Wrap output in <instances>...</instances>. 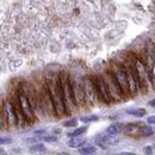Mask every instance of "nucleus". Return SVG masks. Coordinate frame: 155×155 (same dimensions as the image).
I'll return each instance as SVG.
<instances>
[{
	"label": "nucleus",
	"instance_id": "nucleus-21",
	"mask_svg": "<svg viewBox=\"0 0 155 155\" xmlns=\"http://www.w3.org/2000/svg\"><path fill=\"white\" fill-rule=\"evenodd\" d=\"M44 150H45V147L42 143H37V144H34V146L30 147L31 153H39V152H44Z\"/></svg>",
	"mask_w": 155,
	"mask_h": 155
},
{
	"label": "nucleus",
	"instance_id": "nucleus-28",
	"mask_svg": "<svg viewBox=\"0 0 155 155\" xmlns=\"http://www.w3.org/2000/svg\"><path fill=\"white\" fill-rule=\"evenodd\" d=\"M144 152L147 155H152V147H146L144 148Z\"/></svg>",
	"mask_w": 155,
	"mask_h": 155
},
{
	"label": "nucleus",
	"instance_id": "nucleus-22",
	"mask_svg": "<svg viewBox=\"0 0 155 155\" xmlns=\"http://www.w3.org/2000/svg\"><path fill=\"white\" fill-rule=\"evenodd\" d=\"M99 119V117L97 115H90V116H82L80 118V120L81 122H84V123H91V122H96Z\"/></svg>",
	"mask_w": 155,
	"mask_h": 155
},
{
	"label": "nucleus",
	"instance_id": "nucleus-5",
	"mask_svg": "<svg viewBox=\"0 0 155 155\" xmlns=\"http://www.w3.org/2000/svg\"><path fill=\"white\" fill-rule=\"evenodd\" d=\"M110 72L112 73V75L115 78L116 82L118 86L120 87L124 97L129 96V87H128V79H127V71L123 63H117L114 62L110 67Z\"/></svg>",
	"mask_w": 155,
	"mask_h": 155
},
{
	"label": "nucleus",
	"instance_id": "nucleus-17",
	"mask_svg": "<svg viewBox=\"0 0 155 155\" xmlns=\"http://www.w3.org/2000/svg\"><path fill=\"white\" fill-rule=\"evenodd\" d=\"M127 114L130 115V116L138 117V118H140V117L146 116L147 111H146L144 109H142V107H133V109H128V110H127Z\"/></svg>",
	"mask_w": 155,
	"mask_h": 155
},
{
	"label": "nucleus",
	"instance_id": "nucleus-10",
	"mask_svg": "<svg viewBox=\"0 0 155 155\" xmlns=\"http://www.w3.org/2000/svg\"><path fill=\"white\" fill-rule=\"evenodd\" d=\"M125 67V71H127V79H128V87H129V94H136L137 91H138V81H137V78H136L135 73H134V69H133V66L131 63H125L124 64Z\"/></svg>",
	"mask_w": 155,
	"mask_h": 155
},
{
	"label": "nucleus",
	"instance_id": "nucleus-7",
	"mask_svg": "<svg viewBox=\"0 0 155 155\" xmlns=\"http://www.w3.org/2000/svg\"><path fill=\"white\" fill-rule=\"evenodd\" d=\"M101 75H103V79H104L105 84H106L109 94H110V97L112 99V101H119L123 98H125L124 94H123V92H122V90H120V87L118 86V84L116 82V80H115V78L112 75V73L110 72V69L105 71Z\"/></svg>",
	"mask_w": 155,
	"mask_h": 155
},
{
	"label": "nucleus",
	"instance_id": "nucleus-32",
	"mask_svg": "<svg viewBox=\"0 0 155 155\" xmlns=\"http://www.w3.org/2000/svg\"><path fill=\"white\" fill-rule=\"evenodd\" d=\"M0 155H4V150H1V149H0Z\"/></svg>",
	"mask_w": 155,
	"mask_h": 155
},
{
	"label": "nucleus",
	"instance_id": "nucleus-27",
	"mask_svg": "<svg viewBox=\"0 0 155 155\" xmlns=\"http://www.w3.org/2000/svg\"><path fill=\"white\" fill-rule=\"evenodd\" d=\"M147 123L150 125H155V116H149L147 118Z\"/></svg>",
	"mask_w": 155,
	"mask_h": 155
},
{
	"label": "nucleus",
	"instance_id": "nucleus-9",
	"mask_svg": "<svg viewBox=\"0 0 155 155\" xmlns=\"http://www.w3.org/2000/svg\"><path fill=\"white\" fill-rule=\"evenodd\" d=\"M93 78V82H94V87H96V92H97V97L98 99H100L103 103L105 104H110L112 103V99L109 94V91H107V87H106V84L103 79V75H96Z\"/></svg>",
	"mask_w": 155,
	"mask_h": 155
},
{
	"label": "nucleus",
	"instance_id": "nucleus-18",
	"mask_svg": "<svg viewBox=\"0 0 155 155\" xmlns=\"http://www.w3.org/2000/svg\"><path fill=\"white\" fill-rule=\"evenodd\" d=\"M154 134V130L148 127V125H143L141 127V133H140V137H148V136H152Z\"/></svg>",
	"mask_w": 155,
	"mask_h": 155
},
{
	"label": "nucleus",
	"instance_id": "nucleus-23",
	"mask_svg": "<svg viewBox=\"0 0 155 155\" xmlns=\"http://www.w3.org/2000/svg\"><path fill=\"white\" fill-rule=\"evenodd\" d=\"M63 125H64V127H67V128H71V127H77V125H78V119H77V118L68 119V120H66V122L63 123Z\"/></svg>",
	"mask_w": 155,
	"mask_h": 155
},
{
	"label": "nucleus",
	"instance_id": "nucleus-26",
	"mask_svg": "<svg viewBox=\"0 0 155 155\" xmlns=\"http://www.w3.org/2000/svg\"><path fill=\"white\" fill-rule=\"evenodd\" d=\"M149 73H150V77H152V81L155 82V60L153 66H152V68H150V71H149Z\"/></svg>",
	"mask_w": 155,
	"mask_h": 155
},
{
	"label": "nucleus",
	"instance_id": "nucleus-14",
	"mask_svg": "<svg viewBox=\"0 0 155 155\" xmlns=\"http://www.w3.org/2000/svg\"><path fill=\"white\" fill-rule=\"evenodd\" d=\"M86 143V140L85 138H82L81 136H78V137H71L69 140H68V142H67V144H68V147H71V148H80L81 146H84Z\"/></svg>",
	"mask_w": 155,
	"mask_h": 155
},
{
	"label": "nucleus",
	"instance_id": "nucleus-20",
	"mask_svg": "<svg viewBox=\"0 0 155 155\" xmlns=\"http://www.w3.org/2000/svg\"><path fill=\"white\" fill-rule=\"evenodd\" d=\"M86 131H87V127H80V128H77L74 131L68 133V136L69 137H78V136L84 135Z\"/></svg>",
	"mask_w": 155,
	"mask_h": 155
},
{
	"label": "nucleus",
	"instance_id": "nucleus-12",
	"mask_svg": "<svg viewBox=\"0 0 155 155\" xmlns=\"http://www.w3.org/2000/svg\"><path fill=\"white\" fill-rule=\"evenodd\" d=\"M119 138L117 137V135H110V134H100L97 136L96 142L98 146H100L101 148H107L110 146H115L118 143Z\"/></svg>",
	"mask_w": 155,
	"mask_h": 155
},
{
	"label": "nucleus",
	"instance_id": "nucleus-19",
	"mask_svg": "<svg viewBox=\"0 0 155 155\" xmlns=\"http://www.w3.org/2000/svg\"><path fill=\"white\" fill-rule=\"evenodd\" d=\"M8 127H7V122H6V118L4 115V111H2V106H1V103H0V131H4L6 130Z\"/></svg>",
	"mask_w": 155,
	"mask_h": 155
},
{
	"label": "nucleus",
	"instance_id": "nucleus-29",
	"mask_svg": "<svg viewBox=\"0 0 155 155\" xmlns=\"http://www.w3.org/2000/svg\"><path fill=\"white\" fill-rule=\"evenodd\" d=\"M116 155H136L135 153H129V152H123V153H118Z\"/></svg>",
	"mask_w": 155,
	"mask_h": 155
},
{
	"label": "nucleus",
	"instance_id": "nucleus-16",
	"mask_svg": "<svg viewBox=\"0 0 155 155\" xmlns=\"http://www.w3.org/2000/svg\"><path fill=\"white\" fill-rule=\"evenodd\" d=\"M79 154L80 155H92L96 153V147L94 146H92V144H84V146H81L80 148H79Z\"/></svg>",
	"mask_w": 155,
	"mask_h": 155
},
{
	"label": "nucleus",
	"instance_id": "nucleus-24",
	"mask_svg": "<svg viewBox=\"0 0 155 155\" xmlns=\"http://www.w3.org/2000/svg\"><path fill=\"white\" fill-rule=\"evenodd\" d=\"M41 140H42V141H47V142H55V141L58 140V137H56V136H53V135H49V134H48V135H45L44 137H42Z\"/></svg>",
	"mask_w": 155,
	"mask_h": 155
},
{
	"label": "nucleus",
	"instance_id": "nucleus-15",
	"mask_svg": "<svg viewBox=\"0 0 155 155\" xmlns=\"http://www.w3.org/2000/svg\"><path fill=\"white\" fill-rule=\"evenodd\" d=\"M123 127H124V124H122V123H114V124H111V125L107 127L106 134H110V135H118L119 133H122Z\"/></svg>",
	"mask_w": 155,
	"mask_h": 155
},
{
	"label": "nucleus",
	"instance_id": "nucleus-4",
	"mask_svg": "<svg viewBox=\"0 0 155 155\" xmlns=\"http://www.w3.org/2000/svg\"><path fill=\"white\" fill-rule=\"evenodd\" d=\"M16 99H17V104H18V107H19L20 112L24 117L25 122L26 123H34L35 119H36V112L29 100V98L26 97V94L24 93L21 86H18V88L16 90Z\"/></svg>",
	"mask_w": 155,
	"mask_h": 155
},
{
	"label": "nucleus",
	"instance_id": "nucleus-13",
	"mask_svg": "<svg viewBox=\"0 0 155 155\" xmlns=\"http://www.w3.org/2000/svg\"><path fill=\"white\" fill-rule=\"evenodd\" d=\"M141 127H142V124H140V123H129V124H125V125L123 127L122 133H123V134H125L127 136H131V137H140Z\"/></svg>",
	"mask_w": 155,
	"mask_h": 155
},
{
	"label": "nucleus",
	"instance_id": "nucleus-6",
	"mask_svg": "<svg viewBox=\"0 0 155 155\" xmlns=\"http://www.w3.org/2000/svg\"><path fill=\"white\" fill-rule=\"evenodd\" d=\"M2 111L7 122L8 128L18 127V116H17V109H16V103H15V97H10L1 101Z\"/></svg>",
	"mask_w": 155,
	"mask_h": 155
},
{
	"label": "nucleus",
	"instance_id": "nucleus-11",
	"mask_svg": "<svg viewBox=\"0 0 155 155\" xmlns=\"http://www.w3.org/2000/svg\"><path fill=\"white\" fill-rule=\"evenodd\" d=\"M71 85L73 90V96L77 104V107L85 105V97H84V90H82V81H78L71 77Z\"/></svg>",
	"mask_w": 155,
	"mask_h": 155
},
{
	"label": "nucleus",
	"instance_id": "nucleus-8",
	"mask_svg": "<svg viewBox=\"0 0 155 155\" xmlns=\"http://www.w3.org/2000/svg\"><path fill=\"white\" fill-rule=\"evenodd\" d=\"M82 90H84V97H85V104L87 105H94L97 101V92L93 82L92 77H85L82 80Z\"/></svg>",
	"mask_w": 155,
	"mask_h": 155
},
{
	"label": "nucleus",
	"instance_id": "nucleus-30",
	"mask_svg": "<svg viewBox=\"0 0 155 155\" xmlns=\"http://www.w3.org/2000/svg\"><path fill=\"white\" fill-rule=\"evenodd\" d=\"M148 104H149V106H152V107H155V99H152V100H150Z\"/></svg>",
	"mask_w": 155,
	"mask_h": 155
},
{
	"label": "nucleus",
	"instance_id": "nucleus-1",
	"mask_svg": "<svg viewBox=\"0 0 155 155\" xmlns=\"http://www.w3.org/2000/svg\"><path fill=\"white\" fill-rule=\"evenodd\" d=\"M44 82H45V86L48 88L49 96H50L53 106H54L55 116L62 117L67 115L66 107L63 104V99H62V92H61V86H60V81H58V75L47 78V80Z\"/></svg>",
	"mask_w": 155,
	"mask_h": 155
},
{
	"label": "nucleus",
	"instance_id": "nucleus-31",
	"mask_svg": "<svg viewBox=\"0 0 155 155\" xmlns=\"http://www.w3.org/2000/svg\"><path fill=\"white\" fill-rule=\"evenodd\" d=\"M58 155H69V154H68V153H60Z\"/></svg>",
	"mask_w": 155,
	"mask_h": 155
},
{
	"label": "nucleus",
	"instance_id": "nucleus-25",
	"mask_svg": "<svg viewBox=\"0 0 155 155\" xmlns=\"http://www.w3.org/2000/svg\"><path fill=\"white\" fill-rule=\"evenodd\" d=\"M12 142V140L10 137H0V146H4V144H10Z\"/></svg>",
	"mask_w": 155,
	"mask_h": 155
},
{
	"label": "nucleus",
	"instance_id": "nucleus-3",
	"mask_svg": "<svg viewBox=\"0 0 155 155\" xmlns=\"http://www.w3.org/2000/svg\"><path fill=\"white\" fill-rule=\"evenodd\" d=\"M130 63L133 66V69H134V73H135L136 78H137V81H138L140 87L141 88H144V90L153 88L152 77H150V73H149L146 63L140 58H136V56L133 58V61Z\"/></svg>",
	"mask_w": 155,
	"mask_h": 155
},
{
	"label": "nucleus",
	"instance_id": "nucleus-2",
	"mask_svg": "<svg viewBox=\"0 0 155 155\" xmlns=\"http://www.w3.org/2000/svg\"><path fill=\"white\" fill-rule=\"evenodd\" d=\"M58 81H60V86H61L63 104L66 107V114L69 115L78 109L75 100H74V96H73L72 85H71V75L67 73H61V74H58Z\"/></svg>",
	"mask_w": 155,
	"mask_h": 155
}]
</instances>
